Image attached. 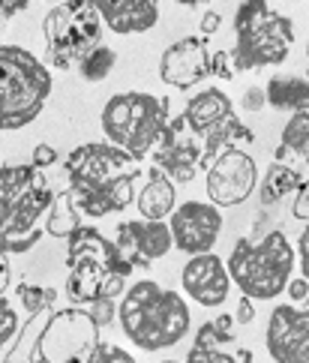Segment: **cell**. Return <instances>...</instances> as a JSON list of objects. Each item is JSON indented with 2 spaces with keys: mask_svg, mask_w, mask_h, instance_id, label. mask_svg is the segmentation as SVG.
Instances as JSON below:
<instances>
[{
  "mask_svg": "<svg viewBox=\"0 0 309 363\" xmlns=\"http://www.w3.org/2000/svg\"><path fill=\"white\" fill-rule=\"evenodd\" d=\"M177 4H184V6H201V4H210V0H177Z\"/></svg>",
  "mask_w": 309,
  "mask_h": 363,
  "instance_id": "cell-40",
  "label": "cell"
},
{
  "mask_svg": "<svg viewBox=\"0 0 309 363\" xmlns=\"http://www.w3.org/2000/svg\"><path fill=\"white\" fill-rule=\"evenodd\" d=\"M264 99L274 111L294 114L298 108L309 106V79H300V75H274L264 87Z\"/></svg>",
  "mask_w": 309,
  "mask_h": 363,
  "instance_id": "cell-20",
  "label": "cell"
},
{
  "mask_svg": "<svg viewBox=\"0 0 309 363\" xmlns=\"http://www.w3.org/2000/svg\"><path fill=\"white\" fill-rule=\"evenodd\" d=\"M114 33H147L159 21V0H90Z\"/></svg>",
  "mask_w": 309,
  "mask_h": 363,
  "instance_id": "cell-17",
  "label": "cell"
},
{
  "mask_svg": "<svg viewBox=\"0 0 309 363\" xmlns=\"http://www.w3.org/2000/svg\"><path fill=\"white\" fill-rule=\"evenodd\" d=\"M30 0H0V12H4V18H12L16 12H24L28 9Z\"/></svg>",
  "mask_w": 309,
  "mask_h": 363,
  "instance_id": "cell-38",
  "label": "cell"
},
{
  "mask_svg": "<svg viewBox=\"0 0 309 363\" xmlns=\"http://www.w3.org/2000/svg\"><path fill=\"white\" fill-rule=\"evenodd\" d=\"M57 162V150L51 147V145H36L33 147V153H30V165H36L43 172V168H48V165H55Z\"/></svg>",
  "mask_w": 309,
  "mask_h": 363,
  "instance_id": "cell-33",
  "label": "cell"
},
{
  "mask_svg": "<svg viewBox=\"0 0 309 363\" xmlns=\"http://www.w3.org/2000/svg\"><path fill=\"white\" fill-rule=\"evenodd\" d=\"M264 106H267V99H264V87H247V90H243L240 108L247 111V114H259Z\"/></svg>",
  "mask_w": 309,
  "mask_h": 363,
  "instance_id": "cell-30",
  "label": "cell"
},
{
  "mask_svg": "<svg viewBox=\"0 0 309 363\" xmlns=\"http://www.w3.org/2000/svg\"><path fill=\"white\" fill-rule=\"evenodd\" d=\"M228 118H235V106H231V99L216 87H208V90H201V94H196L184 108V123L189 133L198 138L213 135Z\"/></svg>",
  "mask_w": 309,
  "mask_h": 363,
  "instance_id": "cell-18",
  "label": "cell"
},
{
  "mask_svg": "<svg viewBox=\"0 0 309 363\" xmlns=\"http://www.w3.org/2000/svg\"><path fill=\"white\" fill-rule=\"evenodd\" d=\"M210 75H216V79H225V82L235 75V63H231L228 51H216V55H210Z\"/></svg>",
  "mask_w": 309,
  "mask_h": 363,
  "instance_id": "cell-31",
  "label": "cell"
},
{
  "mask_svg": "<svg viewBox=\"0 0 309 363\" xmlns=\"http://www.w3.org/2000/svg\"><path fill=\"white\" fill-rule=\"evenodd\" d=\"M51 94L45 63L18 45H0V133L21 129L40 118Z\"/></svg>",
  "mask_w": 309,
  "mask_h": 363,
  "instance_id": "cell-6",
  "label": "cell"
},
{
  "mask_svg": "<svg viewBox=\"0 0 309 363\" xmlns=\"http://www.w3.org/2000/svg\"><path fill=\"white\" fill-rule=\"evenodd\" d=\"M294 219L309 223V180H300V186L294 189V207H291Z\"/></svg>",
  "mask_w": 309,
  "mask_h": 363,
  "instance_id": "cell-29",
  "label": "cell"
},
{
  "mask_svg": "<svg viewBox=\"0 0 309 363\" xmlns=\"http://www.w3.org/2000/svg\"><path fill=\"white\" fill-rule=\"evenodd\" d=\"M228 279L249 301H274L286 291L294 270V250L282 231H270L264 240L240 238L228 255Z\"/></svg>",
  "mask_w": 309,
  "mask_h": 363,
  "instance_id": "cell-5",
  "label": "cell"
},
{
  "mask_svg": "<svg viewBox=\"0 0 309 363\" xmlns=\"http://www.w3.org/2000/svg\"><path fill=\"white\" fill-rule=\"evenodd\" d=\"M9 279H12V274H9V258L0 252V297H4V291L9 289Z\"/></svg>",
  "mask_w": 309,
  "mask_h": 363,
  "instance_id": "cell-39",
  "label": "cell"
},
{
  "mask_svg": "<svg viewBox=\"0 0 309 363\" xmlns=\"http://www.w3.org/2000/svg\"><path fill=\"white\" fill-rule=\"evenodd\" d=\"M186 363H252V352L249 348H237L235 354L225 352V348H198L192 345Z\"/></svg>",
  "mask_w": 309,
  "mask_h": 363,
  "instance_id": "cell-26",
  "label": "cell"
},
{
  "mask_svg": "<svg viewBox=\"0 0 309 363\" xmlns=\"http://www.w3.org/2000/svg\"><path fill=\"white\" fill-rule=\"evenodd\" d=\"M159 363H174V360H159Z\"/></svg>",
  "mask_w": 309,
  "mask_h": 363,
  "instance_id": "cell-43",
  "label": "cell"
},
{
  "mask_svg": "<svg viewBox=\"0 0 309 363\" xmlns=\"http://www.w3.org/2000/svg\"><path fill=\"white\" fill-rule=\"evenodd\" d=\"M210 75V51L204 36H184L172 43L159 57V79L169 87L189 90Z\"/></svg>",
  "mask_w": 309,
  "mask_h": 363,
  "instance_id": "cell-13",
  "label": "cell"
},
{
  "mask_svg": "<svg viewBox=\"0 0 309 363\" xmlns=\"http://www.w3.org/2000/svg\"><path fill=\"white\" fill-rule=\"evenodd\" d=\"M153 165L172 180V184H189L198 172L201 147L196 145V138L186 133L184 118H174L165 126V133L159 138V145L150 153Z\"/></svg>",
  "mask_w": 309,
  "mask_h": 363,
  "instance_id": "cell-14",
  "label": "cell"
},
{
  "mask_svg": "<svg viewBox=\"0 0 309 363\" xmlns=\"http://www.w3.org/2000/svg\"><path fill=\"white\" fill-rule=\"evenodd\" d=\"M220 24H223V16H220V12H208V16L201 18V36L216 33V30H220Z\"/></svg>",
  "mask_w": 309,
  "mask_h": 363,
  "instance_id": "cell-37",
  "label": "cell"
},
{
  "mask_svg": "<svg viewBox=\"0 0 309 363\" xmlns=\"http://www.w3.org/2000/svg\"><path fill=\"white\" fill-rule=\"evenodd\" d=\"M114 63H118V55H114V48L108 45H96L94 51H87V57L79 63V75L84 82L96 84V82H106L108 75L114 72Z\"/></svg>",
  "mask_w": 309,
  "mask_h": 363,
  "instance_id": "cell-24",
  "label": "cell"
},
{
  "mask_svg": "<svg viewBox=\"0 0 309 363\" xmlns=\"http://www.w3.org/2000/svg\"><path fill=\"white\" fill-rule=\"evenodd\" d=\"M94 363H135V357L130 352H123L120 345H99V352L94 357Z\"/></svg>",
  "mask_w": 309,
  "mask_h": 363,
  "instance_id": "cell-28",
  "label": "cell"
},
{
  "mask_svg": "<svg viewBox=\"0 0 309 363\" xmlns=\"http://www.w3.org/2000/svg\"><path fill=\"white\" fill-rule=\"evenodd\" d=\"M16 294H18L21 306L28 309L30 315L55 313L57 289H51V285H30V282H18V285H16Z\"/></svg>",
  "mask_w": 309,
  "mask_h": 363,
  "instance_id": "cell-25",
  "label": "cell"
},
{
  "mask_svg": "<svg viewBox=\"0 0 309 363\" xmlns=\"http://www.w3.org/2000/svg\"><path fill=\"white\" fill-rule=\"evenodd\" d=\"M267 352L274 363H309V309L279 303L270 313Z\"/></svg>",
  "mask_w": 309,
  "mask_h": 363,
  "instance_id": "cell-12",
  "label": "cell"
},
{
  "mask_svg": "<svg viewBox=\"0 0 309 363\" xmlns=\"http://www.w3.org/2000/svg\"><path fill=\"white\" fill-rule=\"evenodd\" d=\"M33 363H43V360H33Z\"/></svg>",
  "mask_w": 309,
  "mask_h": 363,
  "instance_id": "cell-44",
  "label": "cell"
},
{
  "mask_svg": "<svg viewBox=\"0 0 309 363\" xmlns=\"http://www.w3.org/2000/svg\"><path fill=\"white\" fill-rule=\"evenodd\" d=\"M84 309L90 313V318L99 324V328H102V324H108V321H114V315H118V306H114V301H99V303H90Z\"/></svg>",
  "mask_w": 309,
  "mask_h": 363,
  "instance_id": "cell-32",
  "label": "cell"
},
{
  "mask_svg": "<svg viewBox=\"0 0 309 363\" xmlns=\"http://www.w3.org/2000/svg\"><path fill=\"white\" fill-rule=\"evenodd\" d=\"M4 24H6V18H4V12H0V28H4Z\"/></svg>",
  "mask_w": 309,
  "mask_h": 363,
  "instance_id": "cell-41",
  "label": "cell"
},
{
  "mask_svg": "<svg viewBox=\"0 0 309 363\" xmlns=\"http://www.w3.org/2000/svg\"><path fill=\"white\" fill-rule=\"evenodd\" d=\"M67 301L82 309L99 301H118L133 277V264L118 252L114 240L90 225L67 238Z\"/></svg>",
  "mask_w": 309,
  "mask_h": 363,
  "instance_id": "cell-2",
  "label": "cell"
},
{
  "mask_svg": "<svg viewBox=\"0 0 309 363\" xmlns=\"http://www.w3.org/2000/svg\"><path fill=\"white\" fill-rule=\"evenodd\" d=\"M288 294H291V301L294 303H300V301H309V282L303 279V277H298V279H288Z\"/></svg>",
  "mask_w": 309,
  "mask_h": 363,
  "instance_id": "cell-36",
  "label": "cell"
},
{
  "mask_svg": "<svg viewBox=\"0 0 309 363\" xmlns=\"http://www.w3.org/2000/svg\"><path fill=\"white\" fill-rule=\"evenodd\" d=\"M177 207V192L174 184L165 177L157 165L147 168V184L138 192V213L141 219H150V223H165V216H172V211Z\"/></svg>",
  "mask_w": 309,
  "mask_h": 363,
  "instance_id": "cell-19",
  "label": "cell"
},
{
  "mask_svg": "<svg viewBox=\"0 0 309 363\" xmlns=\"http://www.w3.org/2000/svg\"><path fill=\"white\" fill-rule=\"evenodd\" d=\"M99 324L87 309L67 306L48 315L36 342V360L43 363H94L99 352Z\"/></svg>",
  "mask_w": 309,
  "mask_h": 363,
  "instance_id": "cell-9",
  "label": "cell"
},
{
  "mask_svg": "<svg viewBox=\"0 0 309 363\" xmlns=\"http://www.w3.org/2000/svg\"><path fill=\"white\" fill-rule=\"evenodd\" d=\"M118 318L126 340L141 352H165L189 333L186 301L153 279H138L123 291Z\"/></svg>",
  "mask_w": 309,
  "mask_h": 363,
  "instance_id": "cell-3",
  "label": "cell"
},
{
  "mask_svg": "<svg viewBox=\"0 0 309 363\" xmlns=\"http://www.w3.org/2000/svg\"><path fill=\"white\" fill-rule=\"evenodd\" d=\"M169 231H172V246H177L189 258L213 252L223 231V213L220 207H213L208 201H184L172 211Z\"/></svg>",
  "mask_w": 309,
  "mask_h": 363,
  "instance_id": "cell-11",
  "label": "cell"
},
{
  "mask_svg": "<svg viewBox=\"0 0 309 363\" xmlns=\"http://www.w3.org/2000/svg\"><path fill=\"white\" fill-rule=\"evenodd\" d=\"M300 186V174H298V168H291L286 162H274L267 168V177H264V184L259 189V196L264 204H276L288 196V192H294Z\"/></svg>",
  "mask_w": 309,
  "mask_h": 363,
  "instance_id": "cell-23",
  "label": "cell"
},
{
  "mask_svg": "<svg viewBox=\"0 0 309 363\" xmlns=\"http://www.w3.org/2000/svg\"><path fill=\"white\" fill-rule=\"evenodd\" d=\"M235 321H237V324H252V321H255V301H249L247 294H243L240 301H237Z\"/></svg>",
  "mask_w": 309,
  "mask_h": 363,
  "instance_id": "cell-35",
  "label": "cell"
},
{
  "mask_svg": "<svg viewBox=\"0 0 309 363\" xmlns=\"http://www.w3.org/2000/svg\"><path fill=\"white\" fill-rule=\"evenodd\" d=\"M114 246L126 262L135 267H150L157 258L169 255L172 250V231L169 223H150V219H133V223H120L114 231Z\"/></svg>",
  "mask_w": 309,
  "mask_h": 363,
  "instance_id": "cell-15",
  "label": "cell"
},
{
  "mask_svg": "<svg viewBox=\"0 0 309 363\" xmlns=\"http://www.w3.org/2000/svg\"><path fill=\"white\" fill-rule=\"evenodd\" d=\"M259 186V168L247 150L228 147L208 168V196L213 207H237Z\"/></svg>",
  "mask_w": 309,
  "mask_h": 363,
  "instance_id": "cell-10",
  "label": "cell"
},
{
  "mask_svg": "<svg viewBox=\"0 0 309 363\" xmlns=\"http://www.w3.org/2000/svg\"><path fill=\"white\" fill-rule=\"evenodd\" d=\"M180 282H184V291L198 306H223L225 297H228V289H231L225 262L220 255H213V252L192 255L189 262L184 264Z\"/></svg>",
  "mask_w": 309,
  "mask_h": 363,
  "instance_id": "cell-16",
  "label": "cell"
},
{
  "mask_svg": "<svg viewBox=\"0 0 309 363\" xmlns=\"http://www.w3.org/2000/svg\"><path fill=\"white\" fill-rule=\"evenodd\" d=\"M102 18L90 0H63L43 18L48 63L57 69H72L87 57V51L102 45Z\"/></svg>",
  "mask_w": 309,
  "mask_h": 363,
  "instance_id": "cell-8",
  "label": "cell"
},
{
  "mask_svg": "<svg viewBox=\"0 0 309 363\" xmlns=\"http://www.w3.org/2000/svg\"><path fill=\"white\" fill-rule=\"evenodd\" d=\"M18 313L16 306H12L6 297H0V354H4V348L12 345V340L18 336Z\"/></svg>",
  "mask_w": 309,
  "mask_h": 363,
  "instance_id": "cell-27",
  "label": "cell"
},
{
  "mask_svg": "<svg viewBox=\"0 0 309 363\" xmlns=\"http://www.w3.org/2000/svg\"><path fill=\"white\" fill-rule=\"evenodd\" d=\"M288 157L309 165V106L294 111L286 129H282V138L276 147V162H286Z\"/></svg>",
  "mask_w": 309,
  "mask_h": 363,
  "instance_id": "cell-22",
  "label": "cell"
},
{
  "mask_svg": "<svg viewBox=\"0 0 309 363\" xmlns=\"http://www.w3.org/2000/svg\"><path fill=\"white\" fill-rule=\"evenodd\" d=\"M138 162L108 141H87L67 157V180L82 216L120 213L135 199Z\"/></svg>",
  "mask_w": 309,
  "mask_h": 363,
  "instance_id": "cell-1",
  "label": "cell"
},
{
  "mask_svg": "<svg viewBox=\"0 0 309 363\" xmlns=\"http://www.w3.org/2000/svg\"><path fill=\"white\" fill-rule=\"evenodd\" d=\"M84 223H82V213L75 207V199L69 189H60L51 196V204H48V213H45V235L51 238H69L75 235Z\"/></svg>",
  "mask_w": 309,
  "mask_h": 363,
  "instance_id": "cell-21",
  "label": "cell"
},
{
  "mask_svg": "<svg viewBox=\"0 0 309 363\" xmlns=\"http://www.w3.org/2000/svg\"><path fill=\"white\" fill-rule=\"evenodd\" d=\"M231 28H235V48L228 55L235 63V72L279 67L288 57L294 43L291 18L270 12L267 0H240L235 18H231Z\"/></svg>",
  "mask_w": 309,
  "mask_h": 363,
  "instance_id": "cell-7",
  "label": "cell"
},
{
  "mask_svg": "<svg viewBox=\"0 0 309 363\" xmlns=\"http://www.w3.org/2000/svg\"><path fill=\"white\" fill-rule=\"evenodd\" d=\"M294 262H300V277L309 282V223L303 228V235L298 238V255H294Z\"/></svg>",
  "mask_w": 309,
  "mask_h": 363,
  "instance_id": "cell-34",
  "label": "cell"
},
{
  "mask_svg": "<svg viewBox=\"0 0 309 363\" xmlns=\"http://www.w3.org/2000/svg\"><path fill=\"white\" fill-rule=\"evenodd\" d=\"M51 4H63V0H51Z\"/></svg>",
  "mask_w": 309,
  "mask_h": 363,
  "instance_id": "cell-42",
  "label": "cell"
},
{
  "mask_svg": "<svg viewBox=\"0 0 309 363\" xmlns=\"http://www.w3.org/2000/svg\"><path fill=\"white\" fill-rule=\"evenodd\" d=\"M102 133H106L108 145L130 153L135 162L147 160L153 147L169 126V99L141 94V90H126V94H114L106 106H102Z\"/></svg>",
  "mask_w": 309,
  "mask_h": 363,
  "instance_id": "cell-4",
  "label": "cell"
}]
</instances>
